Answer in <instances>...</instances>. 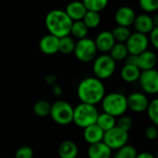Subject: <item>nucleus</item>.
I'll return each instance as SVG.
<instances>
[{"mask_svg":"<svg viewBox=\"0 0 158 158\" xmlns=\"http://www.w3.org/2000/svg\"><path fill=\"white\" fill-rule=\"evenodd\" d=\"M76 93L80 102L96 106L106 95V89L102 80L95 76H89L79 82Z\"/></svg>","mask_w":158,"mask_h":158,"instance_id":"nucleus-1","label":"nucleus"},{"mask_svg":"<svg viewBox=\"0 0 158 158\" xmlns=\"http://www.w3.org/2000/svg\"><path fill=\"white\" fill-rule=\"evenodd\" d=\"M45 23L48 34L61 38L70 35L73 21L64 10H53L47 14Z\"/></svg>","mask_w":158,"mask_h":158,"instance_id":"nucleus-2","label":"nucleus"},{"mask_svg":"<svg viewBox=\"0 0 158 158\" xmlns=\"http://www.w3.org/2000/svg\"><path fill=\"white\" fill-rule=\"evenodd\" d=\"M101 103L103 113L111 114L115 118L126 114L128 110L127 96L118 91L106 94Z\"/></svg>","mask_w":158,"mask_h":158,"instance_id":"nucleus-3","label":"nucleus"},{"mask_svg":"<svg viewBox=\"0 0 158 158\" xmlns=\"http://www.w3.org/2000/svg\"><path fill=\"white\" fill-rule=\"evenodd\" d=\"M99 114V110L95 105L80 102L73 108V123L84 129L87 127L96 124Z\"/></svg>","mask_w":158,"mask_h":158,"instance_id":"nucleus-4","label":"nucleus"},{"mask_svg":"<svg viewBox=\"0 0 158 158\" xmlns=\"http://www.w3.org/2000/svg\"><path fill=\"white\" fill-rule=\"evenodd\" d=\"M116 70V62L109 54H102L97 56L93 60L92 71L94 76L100 80H106L111 78Z\"/></svg>","mask_w":158,"mask_h":158,"instance_id":"nucleus-5","label":"nucleus"},{"mask_svg":"<svg viewBox=\"0 0 158 158\" xmlns=\"http://www.w3.org/2000/svg\"><path fill=\"white\" fill-rule=\"evenodd\" d=\"M50 117L60 126H67L73 123V107L66 101L59 100L51 104Z\"/></svg>","mask_w":158,"mask_h":158,"instance_id":"nucleus-6","label":"nucleus"},{"mask_svg":"<svg viewBox=\"0 0 158 158\" xmlns=\"http://www.w3.org/2000/svg\"><path fill=\"white\" fill-rule=\"evenodd\" d=\"M75 58L81 62H90L95 60L98 54V49L94 40L90 38H83L75 42L73 50Z\"/></svg>","mask_w":158,"mask_h":158,"instance_id":"nucleus-7","label":"nucleus"},{"mask_svg":"<svg viewBox=\"0 0 158 158\" xmlns=\"http://www.w3.org/2000/svg\"><path fill=\"white\" fill-rule=\"evenodd\" d=\"M129 139V134L127 131L121 129L118 127H114L112 129L104 132L103 142L112 150H118L124 145L127 144Z\"/></svg>","mask_w":158,"mask_h":158,"instance_id":"nucleus-8","label":"nucleus"},{"mask_svg":"<svg viewBox=\"0 0 158 158\" xmlns=\"http://www.w3.org/2000/svg\"><path fill=\"white\" fill-rule=\"evenodd\" d=\"M139 85L142 92L146 95L158 94V70L152 69L140 73Z\"/></svg>","mask_w":158,"mask_h":158,"instance_id":"nucleus-9","label":"nucleus"},{"mask_svg":"<svg viewBox=\"0 0 158 158\" xmlns=\"http://www.w3.org/2000/svg\"><path fill=\"white\" fill-rule=\"evenodd\" d=\"M129 54L139 56L142 52L149 49L150 41L149 36L138 32L131 33L129 38L125 43Z\"/></svg>","mask_w":158,"mask_h":158,"instance_id":"nucleus-10","label":"nucleus"},{"mask_svg":"<svg viewBox=\"0 0 158 158\" xmlns=\"http://www.w3.org/2000/svg\"><path fill=\"white\" fill-rule=\"evenodd\" d=\"M127 108L135 114H141L146 112L150 100L148 96L142 91H135L127 97Z\"/></svg>","mask_w":158,"mask_h":158,"instance_id":"nucleus-11","label":"nucleus"},{"mask_svg":"<svg viewBox=\"0 0 158 158\" xmlns=\"http://www.w3.org/2000/svg\"><path fill=\"white\" fill-rule=\"evenodd\" d=\"M136 16L137 15L132 8L122 6L116 10L114 13V21L118 26L129 28V26L133 25Z\"/></svg>","mask_w":158,"mask_h":158,"instance_id":"nucleus-12","label":"nucleus"},{"mask_svg":"<svg viewBox=\"0 0 158 158\" xmlns=\"http://www.w3.org/2000/svg\"><path fill=\"white\" fill-rule=\"evenodd\" d=\"M94 42H95L98 51H101L103 54L109 53L110 50L112 49V48L114 47V45L116 43L111 31L101 32L97 35Z\"/></svg>","mask_w":158,"mask_h":158,"instance_id":"nucleus-13","label":"nucleus"},{"mask_svg":"<svg viewBox=\"0 0 158 158\" xmlns=\"http://www.w3.org/2000/svg\"><path fill=\"white\" fill-rule=\"evenodd\" d=\"M158 63V58L154 51L147 49L138 56V68L143 72L155 69Z\"/></svg>","mask_w":158,"mask_h":158,"instance_id":"nucleus-14","label":"nucleus"},{"mask_svg":"<svg viewBox=\"0 0 158 158\" xmlns=\"http://www.w3.org/2000/svg\"><path fill=\"white\" fill-rule=\"evenodd\" d=\"M60 38L48 34L44 35L39 41V49L45 55H54L59 52Z\"/></svg>","mask_w":158,"mask_h":158,"instance_id":"nucleus-15","label":"nucleus"},{"mask_svg":"<svg viewBox=\"0 0 158 158\" xmlns=\"http://www.w3.org/2000/svg\"><path fill=\"white\" fill-rule=\"evenodd\" d=\"M133 26L136 32L146 35H148L154 28L152 16L146 13H142V14L136 16Z\"/></svg>","mask_w":158,"mask_h":158,"instance_id":"nucleus-16","label":"nucleus"},{"mask_svg":"<svg viewBox=\"0 0 158 158\" xmlns=\"http://www.w3.org/2000/svg\"><path fill=\"white\" fill-rule=\"evenodd\" d=\"M64 11L73 22H76L82 21L88 10L82 1H72L67 5Z\"/></svg>","mask_w":158,"mask_h":158,"instance_id":"nucleus-17","label":"nucleus"},{"mask_svg":"<svg viewBox=\"0 0 158 158\" xmlns=\"http://www.w3.org/2000/svg\"><path fill=\"white\" fill-rule=\"evenodd\" d=\"M104 131L96 124L87 127L83 130V138L89 145H92L103 140Z\"/></svg>","mask_w":158,"mask_h":158,"instance_id":"nucleus-18","label":"nucleus"},{"mask_svg":"<svg viewBox=\"0 0 158 158\" xmlns=\"http://www.w3.org/2000/svg\"><path fill=\"white\" fill-rule=\"evenodd\" d=\"M89 158H112L113 151L103 142L89 145L87 151Z\"/></svg>","mask_w":158,"mask_h":158,"instance_id":"nucleus-19","label":"nucleus"},{"mask_svg":"<svg viewBox=\"0 0 158 158\" xmlns=\"http://www.w3.org/2000/svg\"><path fill=\"white\" fill-rule=\"evenodd\" d=\"M78 152L79 150L77 144L71 139L63 140L58 149L60 158H77Z\"/></svg>","mask_w":158,"mask_h":158,"instance_id":"nucleus-20","label":"nucleus"},{"mask_svg":"<svg viewBox=\"0 0 158 158\" xmlns=\"http://www.w3.org/2000/svg\"><path fill=\"white\" fill-rule=\"evenodd\" d=\"M140 73L141 71L137 66L124 64V66L120 70V77L124 82L132 84L138 82L140 76Z\"/></svg>","mask_w":158,"mask_h":158,"instance_id":"nucleus-21","label":"nucleus"},{"mask_svg":"<svg viewBox=\"0 0 158 158\" xmlns=\"http://www.w3.org/2000/svg\"><path fill=\"white\" fill-rule=\"evenodd\" d=\"M96 125L100 127L104 132H106L116 126V118L111 114L102 112L99 114V116L96 121Z\"/></svg>","mask_w":158,"mask_h":158,"instance_id":"nucleus-22","label":"nucleus"},{"mask_svg":"<svg viewBox=\"0 0 158 158\" xmlns=\"http://www.w3.org/2000/svg\"><path fill=\"white\" fill-rule=\"evenodd\" d=\"M128 54L129 53L127 51V48L125 43H115L109 52V55L112 57V59L115 62L123 61V60L125 61Z\"/></svg>","mask_w":158,"mask_h":158,"instance_id":"nucleus-23","label":"nucleus"},{"mask_svg":"<svg viewBox=\"0 0 158 158\" xmlns=\"http://www.w3.org/2000/svg\"><path fill=\"white\" fill-rule=\"evenodd\" d=\"M89 30V29L86 26L83 21H76V22H73L70 35H72L73 38H76L77 40H80V39L87 37Z\"/></svg>","mask_w":158,"mask_h":158,"instance_id":"nucleus-24","label":"nucleus"},{"mask_svg":"<svg viewBox=\"0 0 158 158\" xmlns=\"http://www.w3.org/2000/svg\"><path fill=\"white\" fill-rule=\"evenodd\" d=\"M74 47H75V41L70 35L61 37L59 40V52L64 55L73 53Z\"/></svg>","mask_w":158,"mask_h":158,"instance_id":"nucleus-25","label":"nucleus"},{"mask_svg":"<svg viewBox=\"0 0 158 158\" xmlns=\"http://www.w3.org/2000/svg\"><path fill=\"white\" fill-rule=\"evenodd\" d=\"M82 3L86 7L88 11L99 12L103 10L108 3L109 0H82Z\"/></svg>","mask_w":158,"mask_h":158,"instance_id":"nucleus-26","label":"nucleus"},{"mask_svg":"<svg viewBox=\"0 0 158 158\" xmlns=\"http://www.w3.org/2000/svg\"><path fill=\"white\" fill-rule=\"evenodd\" d=\"M111 32L116 43H126L131 35V31L129 28L118 25L114 27Z\"/></svg>","mask_w":158,"mask_h":158,"instance_id":"nucleus-27","label":"nucleus"},{"mask_svg":"<svg viewBox=\"0 0 158 158\" xmlns=\"http://www.w3.org/2000/svg\"><path fill=\"white\" fill-rule=\"evenodd\" d=\"M146 113L152 125L158 127V98H154L150 101Z\"/></svg>","mask_w":158,"mask_h":158,"instance_id":"nucleus-28","label":"nucleus"},{"mask_svg":"<svg viewBox=\"0 0 158 158\" xmlns=\"http://www.w3.org/2000/svg\"><path fill=\"white\" fill-rule=\"evenodd\" d=\"M82 21L89 29H95L100 25L102 18H101V15L99 12L87 11V13L84 16Z\"/></svg>","mask_w":158,"mask_h":158,"instance_id":"nucleus-29","label":"nucleus"},{"mask_svg":"<svg viewBox=\"0 0 158 158\" xmlns=\"http://www.w3.org/2000/svg\"><path fill=\"white\" fill-rule=\"evenodd\" d=\"M138 153L139 152L134 146L126 144L120 149L116 150L114 158H136Z\"/></svg>","mask_w":158,"mask_h":158,"instance_id":"nucleus-30","label":"nucleus"},{"mask_svg":"<svg viewBox=\"0 0 158 158\" xmlns=\"http://www.w3.org/2000/svg\"><path fill=\"white\" fill-rule=\"evenodd\" d=\"M51 104L44 100L38 101L34 105V113L35 115L39 117H46L48 116L50 114Z\"/></svg>","mask_w":158,"mask_h":158,"instance_id":"nucleus-31","label":"nucleus"},{"mask_svg":"<svg viewBox=\"0 0 158 158\" xmlns=\"http://www.w3.org/2000/svg\"><path fill=\"white\" fill-rule=\"evenodd\" d=\"M139 6L146 14L158 10V0H139Z\"/></svg>","mask_w":158,"mask_h":158,"instance_id":"nucleus-32","label":"nucleus"},{"mask_svg":"<svg viewBox=\"0 0 158 158\" xmlns=\"http://www.w3.org/2000/svg\"><path fill=\"white\" fill-rule=\"evenodd\" d=\"M116 127H120L121 129H123L125 131L129 132V130L133 127V120L130 116L124 114V115L118 117V119L116 120Z\"/></svg>","mask_w":158,"mask_h":158,"instance_id":"nucleus-33","label":"nucleus"},{"mask_svg":"<svg viewBox=\"0 0 158 158\" xmlns=\"http://www.w3.org/2000/svg\"><path fill=\"white\" fill-rule=\"evenodd\" d=\"M34 157V150L32 147L24 145L20 147L16 152L14 158H33Z\"/></svg>","mask_w":158,"mask_h":158,"instance_id":"nucleus-34","label":"nucleus"},{"mask_svg":"<svg viewBox=\"0 0 158 158\" xmlns=\"http://www.w3.org/2000/svg\"><path fill=\"white\" fill-rule=\"evenodd\" d=\"M144 136L149 140H154L158 138V127L154 125L148 126L144 130Z\"/></svg>","mask_w":158,"mask_h":158,"instance_id":"nucleus-35","label":"nucleus"},{"mask_svg":"<svg viewBox=\"0 0 158 158\" xmlns=\"http://www.w3.org/2000/svg\"><path fill=\"white\" fill-rule=\"evenodd\" d=\"M149 41L150 44L158 50V26L154 27L152 31L149 34Z\"/></svg>","mask_w":158,"mask_h":158,"instance_id":"nucleus-36","label":"nucleus"},{"mask_svg":"<svg viewBox=\"0 0 158 158\" xmlns=\"http://www.w3.org/2000/svg\"><path fill=\"white\" fill-rule=\"evenodd\" d=\"M125 64L133 65V66H137L138 67V56L132 55V54H128V56L125 60Z\"/></svg>","mask_w":158,"mask_h":158,"instance_id":"nucleus-37","label":"nucleus"},{"mask_svg":"<svg viewBox=\"0 0 158 158\" xmlns=\"http://www.w3.org/2000/svg\"><path fill=\"white\" fill-rule=\"evenodd\" d=\"M51 90L52 93L56 96V97H60L62 95V89L58 85V84H54L51 86Z\"/></svg>","mask_w":158,"mask_h":158,"instance_id":"nucleus-38","label":"nucleus"},{"mask_svg":"<svg viewBox=\"0 0 158 158\" xmlns=\"http://www.w3.org/2000/svg\"><path fill=\"white\" fill-rule=\"evenodd\" d=\"M45 80H46V82H47L48 84H49V85H51V86H52V85L56 84L57 77H56L55 75H53V74H48V75H47V76H46Z\"/></svg>","mask_w":158,"mask_h":158,"instance_id":"nucleus-39","label":"nucleus"},{"mask_svg":"<svg viewBox=\"0 0 158 158\" xmlns=\"http://www.w3.org/2000/svg\"><path fill=\"white\" fill-rule=\"evenodd\" d=\"M136 158H155V156L149 152H141L138 153Z\"/></svg>","mask_w":158,"mask_h":158,"instance_id":"nucleus-40","label":"nucleus"},{"mask_svg":"<svg viewBox=\"0 0 158 158\" xmlns=\"http://www.w3.org/2000/svg\"><path fill=\"white\" fill-rule=\"evenodd\" d=\"M152 22H153V25H154V27H156V26H158V14H155L153 17H152Z\"/></svg>","mask_w":158,"mask_h":158,"instance_id":"nucleus-41","label":"nucleus"},{"mask_svg":"<svg viewBox=\"0 0 158 158\" xmlns=\"http://www.w3.org/2000/svg\"><path fill=\"white\" fill-rule=\"evenodd\" d=\"M154 156H155V158H158V150H157V152H156V154H155Z\"/></svg>","mask_w":158,"mask_h":158,"instance_id":"nucleus-42","label":"nucleus"},{"mask_svg":"<svg viewBox=\"0 0 158 158\" xmlns=\"http://www.w3.org/2000/svg\"><path fill=\"white\" fill-rule=\"evenodd\" d=\"M157 65H158V63H157Z\"/></svg>","mask_w":158,"mask_h":158,"instance_id":"nucleus-43","label":"nucleus"},{"mask_svg":"<svg viewBox=\"0 0 158 158\" xmlns=\"http://www.w3.org/2000/svg\"><path fill=\"white\" fill-rule=\"evenodd\" d=\"M13 158H14V157H13Z\"/></svg>","mask_w":158,"mask_h":158,"instance_id":"nucleus-44","label":"nucleus"}]
</instances>
